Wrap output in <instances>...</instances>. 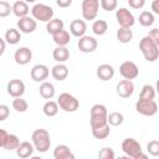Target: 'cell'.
<instances>
[{
	"label": "cell",
	"mask_w": 159,
	"mask_h": 159,
	"mask_svg": "<svg viewBox=\"0 0 159 159\" xmlns=\"http://www.w3.org/2000/svg\"><path fill=\"white\" fill-rule=\"evenodd\" d=\"M139 50L148 62H154L159 57V45L155 43L148 35L140 40Z\"/></svg>",
	"instance_id": "6da1fadb"
},
{
	"label": "cell",
	"mask_w": 159,
	"mask_h": 159,
	"mask_svg": "<svg viewBox=\"0 0 159 159\" xmlns=\"http://www.w3.org/2000/svg\"><path fill=\"white\" fill-rule=\"evenodd\" d=\"M31 140H32L34 148L40 153H46L51 147L50 133L43 128H39L34 130L31 134Z\"/></svg>",
	"instance_id": "7a4b0ae2"
},
{
	"label": "cell",
	"mask_w": 159,
	"mask_h": 159,
	"mask_svg": "<svg viewBox=\"0 0 159 159\" xmlns=\"http://www.w3.org/2000/svg\"><path fill=\"white\" fill-rule=\"evenodd\" d=\"M122 150L128 158H132V159H139V158L147 159V155L143 154V152H142V145L134 138H125L122 142Z\"/></svg>",
	"instance_id": "3957f363"
},
{
	"label": "cell",
	"mask_w": 159,
	"mask_h": 159,
	"mask_svg": "<svg viewBox=\"0 0 159 159\" xmlns=\"http://www.w3.org/2000/svg\"><path fill=\"white\" fill-rule=\"evenodd\" d=\"M107 114H108V111H107V107L104 104L97 103V104L92 106L91 112H89L91 128H94V127L102 125L104 123H108L107 122Z\"/></svg>",
	"instance_id": "277c9868"
},
{
	"label": "cell",
	"mask_w": 159,
	"mask_h": 159,
	"mask_svg": "<svg viewBox=\"0 0 159 159\" xmlns=\"http://www.w3.org/2000/svg\"><path fill=\"white\" fill-rule=\"evenodd\" d=\"M31 14L36 21L47 22L53 17L55 12H53V9L46 4H35L31 9Z\"/></svg>",
	"instance_id": "5b68a950"
},
{
	"label": "cell",
	"mask_w": 159,
	"mask_h": 159,
	"mask_svg": "<svg viewBox=\"0 0 159 159\" xmlns=\"http://www.w3.org/2000/svg\"><path fill=\"white\" fill-rule=\"evenodd\" d=\"M57 104H58V107H60L61 109H63L65 112H68V113L76 112V111L78 109V107H80L78 99H77L75 96H72V94H70V93H67V92L61 93V94L58 96V98H57Z\"/></svg>",
	"instance_id": "8992f818"
},
{
	"label": "cell",
	"mask_w": 159,
	"mask_h": 159,
	"mask_svg": "<svg viewBox=\"0 0 159 159\" xmlns=\"http://www.w3.org/2000/svg\"><path fill=\"white\" fill-rule=\"evenodd\" d=\"M135 111L139 114L152 117L158 112V104L154 99H145V98H139L135 103Z\"/></svg>",
	"instance_id": "52a82bcc"
},
{
	"label": "cell",
	"mask_w": 159,
	"mask_h": 159,
	"mask_svg": "<svg viewBox=\"0 0 159 159\" xmlns=\"http://www.w3.org/2000/svg\"><path fill=\"white\" fill-rule=\"evenodd\" d=\"M99 10V0H82V17L94 20Z\"/></svg>",
	"instance_id": "ba28073f"
},
{
	"label": "cell",
	"mask_w": 159,
	"mask_h": 159,
	"mask_svg": "<svg viewBox=\"0 0 159 159\" xmlns=\"http://www.w3.org/2000/svg\"><path fill=\"white\" fill-rule=\"evenodd\" d=\"M116 19L120 27H132L135 24L134 15L125 7H120L116 11Z\"/></svg>",
	"instance_id": "9c48e42d"
},
{
	"label": "cell",
	"mask_w": 159,
	"mask_h": 159,
	"mask_svg": "<svg viewBox=\"0 0 159 159\" xmlns=\"http://www.w3.org/2000/svg\"><path fill=\"white\" fill-rule=\"evenodd\" d=\"M119 73L125 80H134L139 75L138 66L133 61H124L119 67Z\"/></svg>",
	"instance_id": "30bf717a"
},
{
	"label": "cell",
	"mask_w": 159,
	"mask_h": 159,
	"mask_svg": "<svg viewBox=\"0 0 159 159\" xmlns=\"http://www.w3.org/2000/svg\"><path fill=\"white\" fill-rule=\"evenodd\" d=\"M77 46H78V50L83 53H91L93 51L97 50V46H98V42L94 37L92 36H86L83 35L82 37H80L78 42H77Z\"/></svg>",
	"instance_id": "8fae6325"
},
{
	"label": "cell",
	"mask_w": 159,
	"mask_h": 159,
	"mask_svg": "<svg viewBox=\"0 0 159 159\" xmlns=\"http://www.w3.org/2000/svg\"><path fill=\"white\" fill-rule=\"evenodd\" d=\"M50 75V70L46 65L43 63H37L32 68H31V72H30V76H31V80L35 81V82H43L45 80H47Z\"/></svg>",
	"instance_id": "7c38bea8"
},
{
	"label": "cell",
	"mask_w": 159,
	"mask_h": 159,
	"mask_svg": "<svg viewBox=\"0 0 159 159\" xmlns=\"http://www.w3.org/2000/svg\"><path fill=\"white\" fill-rule=\"evenodd\" d=\"M116 92L119 97L122 98H128L133 94L134 92V83L132 82V80H122L118 82L117 87H116Z\"/></svg>",
	"instance_id": "4fadbf2b"
},
{
	"label": "cell",
	"mask_w": 159,
	"mask_h": 159,
	"mask_svg": "<svg viewBox=\"0 0 159 159\" xmlns=\"http://www.w3.org/2000/svg\"><path fill=\"white\" fill-rule=\"evenodd\" d=\"M36 27H37V21L34 17H30L29 15L20 17L17 21V29L20 30V32L31 34L36 30Z\"/></svg>",
	"instance_id": "5bb4252c"
},
{
	"label": "cell",
	"mask_w": 159,
	"mask_h": 159,
	"mask_svg": "<svg viewBox=\"0 0 159 159\" xmlns=\"http://www.w3.org/2000/svg\"><path fill=\"white\" fill-rule=\"evenodd\" d=\"M6 89H7V93L15 98V97H22V94L25 93V83L19 80V78H14L11 80L7 86H6Z\"/></svg>",
	"instance_id": "9a60e30c"
},
{
	"label": "cell",
	"mask_w": 159,
	"mask_h": 159,
	"mask_svg": "<svg viewBox=\"0 0 159 159\" xmlns=\"http://www.w3.org/2000/svg\"><path fill=\"white\" fill-rule=\"evenodd\" d=\"M32 58V51L26 47V46H22V47H19L15 53H14V60L17 65H21V66H25L27 65Z\"/></svg>",
	"instance_id": "2e32d148"
},
{
	"label": "cell",
	"mask_w": 159,
	"mask_h": 159,
	"mask_svg": "<svg viewBox=\"0 0 159 159\" xmlns=\"http://www.w3.org/2000/svg\"><path fill=\"white\" fill-rule=\"evenodd\" d=\"M96 75L101 81H109L114 76V68L109 63H102L97 67Z\"/></svg>",
	"instance_id": "e0dca14e"
},
{
	"label": "cell",
	"mask_w": 159,
	"mask_h": 159,
	"mask_svg": "<svg viewBox=\"0 0 159 159\" xmlns=\"http://www.w3.org/2000/svg\"><path fill=\"white\" fill-rule=\"evenodd\" d=\"M86 30H87V25H86L84 20L75 19L70 25V32L75 37H82L86 34Z\"/></svg>",
	"instance_id": "ac0fdd59"
},
{
	"label": "cell",
	"mask_w": 159,
	"mask_h": 159,
	"mask_svg": "<svg viewBox=\"0 0 159 159\" xmlns=\"http://www.w3.org/2000/svg\"><path fill=\"white\" fill-rule=\"evenodd\" d=\"M34 150H35V148H34V144H32V143L26 142V140H25V142H20L19 147L16 148V155H17L19 158L26 159V158L32 157Z\"/></svg>",
	"instance_id": "d6986e66"
},
{
	"label": "cell",
	"mask_w": 159,
	"mask_h": 159,
	"mask_svg": "<svg viewBox=\"0 0 159 159\" xmlns=\"http://www.w3.org/2000/svg\"><path fill=\"white\" fill-rule=\"evenodd\" d=\"M55 159H75V154L71 152L70 147L66 144H60L53 149Z\"/></svg>",
	"instance_id": "ffe728a7"
},
{
	"label": "cell",
	"mask_w": 159,
	"mask_h": 159,
	"mask_svg": "<svg viewBox=\"0 0 159 159\" xmlns=\"http://www.w3.org/2000/svg\"><path fill=\"white\" fill-rule=\"evenodd\" d=\"M11 10H12L14 15L17 16L19 19H20V17H24V16H27V15H29V11H30L27 2L24 1V0H17V1H15L14 5L11 6Z\"/></svg>",
	"instance_id": "44dd1931"
},
{
	"label": "cell",
	"mask_w": 159,
	"mask_h": 159,
	"mask_svg": "<svg viewBox=\"0 0 159 159\" xmlns=\"http://www.w3.org/2000/svg\"><path fill=\"white\" fill-rule=\"evenodd\" d=\"M51 75L56 81H63L68 76V67L63 63H57L52 67Z\"/></svg>",
	"instance_id": "7402d4cb"
},
{
	"label": "cell",
	"mask_w": 159,
	"mask_h": 159,
	"mask_svg": "<svg viewBox=\"0 0 159 159\" xmlns=\"http://www.w3.org/2000/svg\"><path fill=\"white\" fill-rule=\"evenodd\" d=\"M52 57L57 63H63L70 58V50L66 46H57L52 52Z\"/></svg>",
	"instance_id": "603a6c76"
},
{
	"label": "cell",
	"mask_w": 159,
	"mask_h": 159,
	"mask_svg": "<svg viewBox=\"0 0 159 159\" xmlns=\"http://www.w3.org/2000/svg\"><path fill=\"white\" fill-rule=\"evenodd\" d=\"M40 96L45 99H51L53 98L55 93H56V89H55V86L51 83V82H47V81H43L41 84H40Z\"/></svg>",
	"instance_id": "cb8c5ba5"
},
{
	"label": "cell",
	"mask_w": 159,
	"mask_h": 159,
	"mask_svg": "<svg viewBox=\"0 0 159 159\" xmlns=\"http://www.w3.org/2000/svg\"><path fill=\"white\" fill-rule=\"evenodd\" d=\"M52 39H53V42L57 45V46H66L70 43L71 41V36H70V32L66 31L65 29L53 34L52 35Z\"/></svg>",
	"instance_id": "d4e9b609"
},
{
	"label": "cell",
	"mask_w": 159,
	"mask_h": 159,
	"mask_svg": "<svg viewBox=\"0 0 159 159\" xmlns=\"http://www.w3.org/2000/svg\"><path fill=\"white\" fill-rule=\"evenodd\" d=\"M4 37H5L4 40H5L6 43H9V45H16L21 40V32L19 31V29L11 27V29H9L5 32V36Z\"/></svg>",
	"instance_id": "484cf974"
},
{
	"label": "cell",
	"mask_w": 159,
	"mask_h": 159,
	"mask_svg": "<svg viewBox=\"0 0 159 159\" xmlns=\"http://www.w3.org/2000/svg\"><path fill=\"white\" fill-rule=\"evenodd\" d=\"M63 27H65V24H63V21L61 19H53L52 17L50 21L46 22V31L48 34H51V35L63 30Z\"/></svg>",
	"instance_id": "4316f807"
},
{
	"label": "cell",
	"mask_w": 159,
	"mask_h": 159,
	"mask_svg": "<svg viewBox=\"0 0 159 159\" xmlns=\"http://www.w3.org/2000/svg\"><path fill=\"white\" fill-rule=\"evenodd\" d=\"M91 129H92V135L96 139H104L111 133V128H109L108 123H104L102 125H98V127H94V128H91Z\"/></svg>",
	"instance_id": "83f0119b"
},
{
	"label": "cell",
	"mask_w": 159,
	"mask_h": 159,
	"mask_svg": "<svg viewBox=\"0 0 159 159\" xmlns=\"http://www.w3.org/2000/svg\"><path fill=\"white\" fill-rule=\"evenodd\" d=\"M117 39L120 43H128L133 39V31L130 27H119L117 30Z\"/></svg>",
	"instance_id": "f1b7e54d"
},
{
	"label": "cell",
	"mask_w": 159,
	"mask_h": 159,
	"mask_svg": "<svg viewBox=\"0 0 159 159\" xmlns=\"http://www.w3.org/2000/svg\"><path fill=\"white\" fill-rule=\"evenodd\" d=\"M58 104H57V102H55V101H47L45 104H43V107H42V111H43V114L45 116H47V117H55L57 113H58Z\"/></svg>",
	"instance_id": "f546056e"
},
{
	"label": "cell",
	"mask_w": 159,
	"mask_h": 159,
	"mask_svg": "<svg viewBox=\"0 0 159 159\" xmlns=\"http://www.w3.org/2000/svg\"><path fill=\"white\" fill-rule=\"evenodd\" d=\"M138 21L142 26L144 27H148V26H152L155 21V17H154V14L150 12V11H142L139 17H138Z\"/></svg>",
	"instance_id": "4dcf8cb0"
},
{
	"label": "cell",
	"mask_w": 159,
	"mask_h": 159,
	"mask_svg": "<svg viewBox=\"0 0 159 159\" xmlns=\"http://www.w3.org/2000/svg\"><path fill=\"white\" fill-rule=\"evenodd\" d=\"M107 30H108V24H107V21H104V20H96V21L92 24V31H93V34L97 35V36L104 35V34L107 32Z\"/></svg>",
	"instance_id": "1f68e13d"
},
{
	"label": "cell",
	"mask_w": 159,
	"mask_h": 159,
	"mask_svg": "<svg viewBox=\"0 0 159 159\" xmlns=\"http://www.w3.org/2000/svg\"><path fill=\"white\" fill-rule=\"evenodd\" d=\"M123 120H124V117L120 112H111L109 114H107V122L109 125L118 127L123 123Z\"/></svg>",
	"instance_id": "d6a6232c"
},
{
	"label": "cell",
	"mask_w": 159,
	"mask_h": 159,
	"mask_svg": "<svg viewBox=\"0 0 159 159\" xmlns=\"http://www.w3.org/2000/svg\"><path fill=\"white\" fill-rule=\"evenodd\" d=\"M20 144V139L16 134H9L6 138V142L4 144V149L5 150H16V148Z\"/></svg>",
	"instance_id": "836d02e7"
},
{
	"label": "cell",
	"mask_w": 159,
	"mask_h": 159,
	"mask_svg": "<svg viewBox=\"0 0 159 159\" xmlns=\"http://www.w3.org/2000/svg\"><path fill=\"white\" fill-rule=\"evenodd\" d=\"M12 108H14L16 112L24 113V112L27 111L29 103H27L26 99H24L22 97H15V98L12 99Z\"/></svg>",
	"instance_id": "e575fe53"
},
{
	"label": "cell",
	"mask_w": 159,
	"mask_h": 159,
	"mask_svg": "<svg viewBox=\"0 0 159 159\" xmlns=\"http://www.w3.org/2000/svg\"><path fill=\"white\" fill-rule=\"evenodd\" d=\"M139 98H145V99H154L155 98V88L152 84H145L142 87Z\"/></svg>",
	"instance_id": "d590c367"
},
{
	"label": "cell",
	"mask_w": 159,
	"mask_h": 159,
	"mask_svg": "<svg viewBox=\"0 0 159 159\" xmlns=\"http://www.w3.org/2000/svg\"><path fill=\"white\" fill-rule=\"evenodd\" d=\"M99 5L104 11H113L117 9L118 0H101Z\"/></svg>",
	"instance_id": "8d00e7d4"
},
{
	"label": "cell",
	"mask_w": 159,
	"mask_h": 159,
	"mask_svg": "<svg viewBox=\"0 0 159 159\" xmlns=\"http://www.w3.org/2000/svg\"><path fill=\"white\" fill-rule=\"evenodd\" d=\"M147 150L150 155L158 157L159 155V142L158 140H152L147 144Z\"/></svg>",
	"instance_id": "74e56055"
},
{
	"label": "cell",
	"mask_w": 159,
	"mask_h": 159,
	"mask_svg": "<svg viewBox=\"0 0 159 159\" xmlns=\"http://www.w3.org/2000/svg\"><path fill=\"white\" fill-rule=\"evenodd\" d=\"M98 158L99 159H114V152L112 148L104 147L98 152Z\"/></svg>",
	"instance_id": "f35d334b"
},
{
	"label": "cell",
	"mask_w": 159,
	"mask_h": 159,
	"mask_svg": "<svg viewBox=\"0 0 159 159\" xmlns=\"http://www.w3.org/2000/svg\"><path fill=\"white\" fill-rule=\"evenodd\" d=\"M10 12H12L10 4L5 0H0V17H7Z\"/></svg>",
	"instance_id": "ab89813d"
},
{
	"label": "cell",
	"mask_w": 159,
	"mask_h": 159,
	"mask_svg": "<svg viewBox=\"0 0 159 159\" xmlns=\"http://www.w3.org/2000/svg\"><path fill=\"white\" fill-rule=\"evenodd\" d=\"M10 116V108L6 104H0V122H4Z\"/></svg>",
	"instance_id": "60d3db41"
},
{
	"label": "cell",
	"mask_w": 159,
	"mask_h": 159,
	"mask_svg": "<svg viewBox=\"0 0 159 159\" xmlns=\"http://www.w3.org/2000/svg\"><path fill=\"white\" fill-rule=\"evenodd\" d=\"M128 5L132 9L139 10V9H142L145 5V0H128Z\"/></svg>",
	"instance_id": "b9f144b4"
},
{
	"label": "cell",
	"mask_w": 159,
	"mask_h": 159,
	"mask_svg": "<svg viewBox=\"0 0 159 159\" xmlns=\"http://www.w3.org/2000/svg\"><path fill=\"white\" fill-rule=\"evenodd\" d=\"M155 43H158L159 45V29H157V27H154L153 30H150V32H149V35H148Z\"/></svg>",
	"instance_id": "7bdbcfd3"
},
{
	"label": "cell",
	"mask_w": 159,
	"mask_h": 159,
	"mask_svg": "<svg viewBox=\"0 0 159 159\" xmlns=\"http://www.w3.org/2000/svg\"><path fill=\"white\" fill-rule=\"evenodd\" d=\"M7 135H9V133L5 129H0V148H4V144L6 142Z\"/></svg>",
	"instance_id": "ee69618b"
},
{
	"label": "cell",
	"mask_w": 159,
	"mask_h": 159,
	"mask_svg": "<svg viewBox=\"0 0 159 159\" xmlns=\"http://www.w3.org/2000/svg\"><path fill=\"white\" fill-rule=\"evenodd\" d=\"M56 4L58 7H62V9H66L68 6H71L72 4V0H56Z\"/></svg>",
	"instance_id": "f6af8a7d"
},
{
	"label": "cell",
	"mask_w": 159,
	"mask_h": 159,
	"mask_svg": "<svg viewBox=\"0 0 159 159\" xmlns=\"http://www.w3.org/2000/svg\"><path fill=\"white\" fill-rule=\"evenodd\" d=\"M152 10L154 14H159V0H153L152 2Z\"/></svg>",
	"instance_id": "bcb514c9"
},
{
	"label": "cell",
	"mask_w": 159,
	"mask_h": 159,
	"mask_svg": "<svg viewBox=\"0 0 159 159\" xmlns=\"http://www.w3.org/2000/svg\"><path fill=\"white\" fill-rule=\"evenodd\" d=\"M5 48H6V42L4 39L0 37V56H2V53L5 52Z\"/></svg>",
	"instance_id": "7dc6e473"
},
{
	"label": "cell",
	"mask_w": 159,
	"mask_h": 159,
	"mask_svg": "<svg viewBox=\"0 0 159 159\" xmlns=\"http://www.w3.org/2000/svg\"><path fill=\"white\" fill-rule=\"evenodd\" d=\"M24 1H26V2H35L36 0H24Z\"/></svg>",
	"instance_id": "c3c4849f"
}]
</instances>
